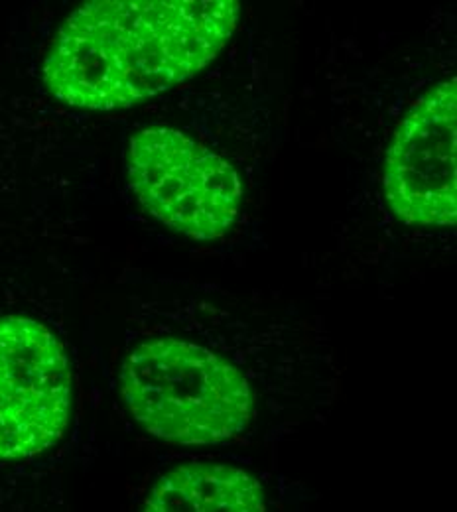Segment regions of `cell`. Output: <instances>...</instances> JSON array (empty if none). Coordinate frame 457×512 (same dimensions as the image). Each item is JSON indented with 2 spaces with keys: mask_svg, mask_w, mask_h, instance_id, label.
<instances>
[{
  "mask_svg": "<svg viewBox=\"0 0 457 512\" xmlns=\"http://www.w3.org/2000/svg\"><path fill=\"white\" fill-rule=\"evenodd\" d=\"M239 18L237 0L87 2L62 24L44 62V83L77 109H127L205 69Z\"/></svg>",
  "mask_w": 457,
  "mask_h": 512,
  "instance_id": "6da1fadb",
  "label": "cell"
},
{
  "mask_svg": "<svg viewBox=\"0 0 457 512\" xmlns=\"http://www.w3.org/2000/svg\"><path fill=\"white\" fill-rule=\"evenodd\" d=\"M127 170L142 207L190 239L227 235L241 213L243 184L237 170L178 128L138 130L129 144Z\"/></svg>",
  "mask_w": 457,
  "mask_h": 512,
  "instance_id": "3957f363",
  "label": "cell"
},
{
  "mask_svg": "<svg viewBox=\"0 0 457 512\" xmlns=\"http://www.w3.org/2000/svg\"><path fill=\"white\" fill-rule=\"evenodd\" d=\"M231 347L186 329L138 339L121 365V396L134 422L176 448L247 442L262 420L257 371Z\"/></svg>",
  "mask_w": 457,
  "mask_h": 512,
  "instance_id": "7a4b0ae2",
  "label": "cell"
},
{
  "mask_svg": "<svg viewBox=\"0 0 457 512\" xmlns=\"http://www.w3.org/2000/svg\"><path fill=\"white\" fill-rule=\"evenodd\" d=\"M457 81L428 89L404 115L385 156V199L408 227H454Z\"/></svg>",
  "mask_w": 457,
  "mask_h": 512,
  "instance_id": "5b68a950",
  "label": "cell"
},
{
  "mask_svg": "<svg viewBox=\"0 0 457 512\" xmlns=\"http://www.w3.org/2000/svg\"><path fill=\"white\" fill-rule=\"evenodd\" d=\"M136 512H306V493L243 461L184 457L158 469Z\"/></svg>",
  "mask_w": 457,
  "mask_h": 512,
  "instance_id": "8992f818",
  "label": "cell"
},
{
  "mask_svg": "<svg viewBox=\"0 0 457 512\" xmlns=\"http://www.w3.org/2000/svg\"><path fill=\"white\" fill-rule=\"evenodd\" d=\"M71 369L60 339L26 316L0 318V459L56 448L71 416Z\"/></svg>",
  "mask_w": 457,
  "mask_h": 512,
  "instance_id": "277c9868",
  "label": "cell"
}]
</instances>
